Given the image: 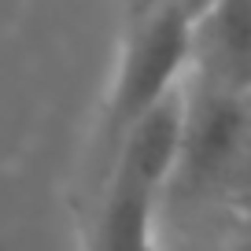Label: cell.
<instances>
[{"instance_id": "cell-1", "label": "cell", "mask_w": 251, "mask_h": 251, "mask_svg": "<svg viewBox=\"0 0 251 251\" xmlns=\"http://www.w3.org/2000/svg\"><path fill=\"white\" fill-rule=\"evenodd\" d=\"M185 122V85L144 111L107 151V177L85 251H155V203L174 177Z\"/></svg>"}, {"instance_id": "cell-2", "label": "cell", "mask_w": 251, "mask_h": 251, "mask_svg": "<svg viewBox=\"0 0 251 251\" xmlns=\"http://www.w3.org/2000/svg\"><path fill=\"white\" fill-rule=\"evenodd\" d=\"M192 59V19L181 0H126L122 4V45L103 115L107 151L118 137L181 85Z\"/></svg>"}, {"instance_id": "cell-3", "label": "cell", "mask_w": 251, "mask_h": 251, "mask_svg": "<svg viewBox=\"0 0 251 251\" xmlns=\"http://www.w3.org/2000/svg\"><path fill=\"white\" fill-rule=\"evenodd\" d=\"M248 137V111L244 96L200 85L185 89V122H181V151L174 174L188 185H207L236 159Z\"/></svg>"}, {"instance_id": "cell-4", "label": "cell", "mask_w": 251, "mask_h": 251, "mask_svg": "<svg viewBox=\"0 0 251 251\" xmlns=\"http://www.w3.org/2000/svg\"><path fill=\"white\" fill-rule=\"evenodd\" d=\"M188 78L222 93H251V0H211L192 19Z\"/></svg>"}, {"instance_id": "cell-5", "label": "cell", "mask_w": 251, "mask_h": 251, "mask_svg": "<svg viewBox=\"0 0 251 251\" xmlns=\"http://www.w3.org/2000/svg\"><path fill=\"white\" fill-rule=\"evenodd\" d=\"M226 251H251V229H248V233H240V236H236V240L229 244Z\"/></svg>"}, {"instance_id": "cell-6", "label": "cell", "mask_w": 251, "mask_h": 251, "mask_svg": "<svg viewBox=\"0 0 251 251\" xmlns=\"http://www.w3.org/2000/svg\"><path fill=\"white\" fill-rule=\"evenodd\" d=\"M181 4H185V11H188V19H196L200 11L207 8V4H211V0H181Z\"/></svg>"}]
</instances>
